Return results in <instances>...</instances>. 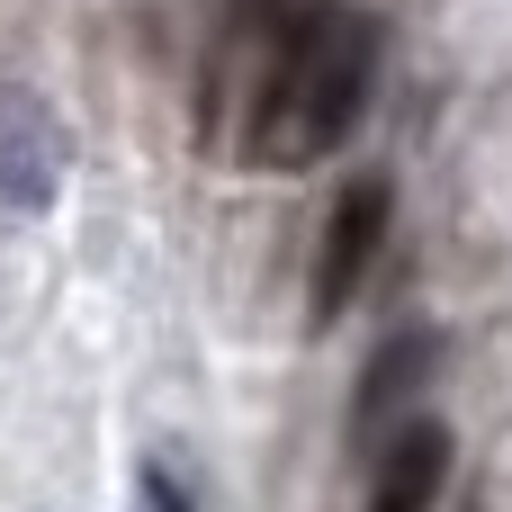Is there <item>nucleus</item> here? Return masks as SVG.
Segmentation results:
<instances>
[{
  "label": "nucleus",
  "instance_id": "obj_4",
  "mask_svg": "<svg viewBox=\"0 0 512 512\" xmlns=\"http://www.w3.org/2000/svg\"><path fill=\"white\" fill-rule=\"evenodd\" d=\"M63 162H72V144H63L54 99H45L36 81L0 72V198H9L18 216H36V207L63 189Z\"/></svg>",
  "mask_w": 512,
  "mask_h": 512
},
{
  "label": "nucleus",
  "instance_id": "obj_3",
  "mask_svg": "<svg viewBox=\"0 0 512 512\" xmlns=\"http://www.w3.org/2000/svg\"><path fill=\"white\" fill-rule=\"evenodd\" d=\"M432 378H441V333L432 324H396L378 351H369V369H360V387H351V450H387V432L432 396Z\"/></svg>",
  "mask_w": 512,
  "mask_h": 512
},
{
  "label": "nucleus",
  "instance_id": "obj_6",
  "mask_svg": "<svg viewBox=\"0 0 512 512\" xmlns=\"http://www.w3.org/2000/svg\"><path fill=\"white\" fill-rule=\"evenodd\" d=\"M288 9H297V0H225V18H216V54H207V72H198V135L225 126V90H234V72L279 36Z\"/></svg>",
  "mask_w": 512,
  "mask_h": 512
},
{
  "label": "nucleus",
  "instance_id": "obj_7",
  "mask_svg": "<svg viewBox=\"0 0 512 512\" xmlns=\"http://www.w3.org/2000/svg\"><path fill=\"white\" fill-rule=\"evenodd\" d=\"M135 486H144V512H198V504H189V486H180L162 459H144V468H135Z\"/></svg>",
  "mask_w": 512,
  "mask_h": 512
},
{
  "label": "nucleus",
  "instance_id": "obj_1",
  "mask_svg": "<svg viewBox=\"0 0 512 512\" xmlns=\"http://www.w3.org/2000/svg\"><path fill=\"white\" fill-rule=\"evenodd\" d=\"M378 63H387L378 9H360V0H297V9L279 18V36L261 45V63H252L234 153L261 162V171H270V162H279V171L333 162L342 135L360 126L369 90H378Z\"/></svg>",
  "mask_w": 512,
  "mask_h": 512
},
{
  "label": "nucleus",
  "instance_id": "obj_2",
  "mask_svg": "<svg viewBox=\"0 0 512 512\" xmlns=\"http://www.w3.org/2000/svg\"><path fill=\"white\" fill-rule=\"evenodd\" d=\"M387 225H396V180L387 171H360L333 207H324V234H315V270H306V324H342L351 297L369 288L378 252H387Z\"/></svg>",
  "mask_w": 512,
  "mask_h": 512
},
{
  "label": "nucleus",
  "instance_id": "obj_5",
  "mask_svg": "<svg viewBox=\"0 0 512 512\" xmlns=\"http://www.w3.org/2000/svg\"><path fill=\"white\" fill-rule=\"evenodd\" d=\"M450 459H459L450 423H441V414H414V423L378 450V477H369V504L360 512H432L441 486H450Z\"/></svg>",
  "mask_w": 512,
  "mask_h": 512
}]
</instances>
